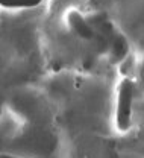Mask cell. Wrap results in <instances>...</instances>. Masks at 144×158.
<instances>
[{
    "label": "cell",
    "mask_w": 144,
    "mask_h": 158,
    "mask_svg": "<svg viewBox=\"0 0 144 158\" xmlns=\"http://www.w3.org/2000/svg\"><path fill=\"white\" fill-rule=\"evenodd\" d=\"M135 99V82L130 78H123L117 90L115 126L120 132H127L132 125V108Z\"/></svg>",
    "instance_id": "cell-1"
},
{
    "label": "cell",
    "mask_w": 144,
    "mask_h": 158,
    "mask_svg": "<svg viewBox=\"0 0 144 158\" xmlns=\"http://www.w3.org/2000/svg\"><path fill=\"white\" fill-rule=\"evenodd\" d=\"M67 21H68V26L70 29L83 40H91L94 32L91 29V26L86 23V20L83 19V15L78 11H70L68 15H67Z\"/></svg>",
    "instance_id": "cell-2"
},
{
    "label": "cell",
    "mask_w": 144,
    "mask_h": 158,
    "mask_svg": "<svg viewBox=\"0 0 144 158\" xmlns=\"http://www.w3.org/2000/svg\"><path fill=\"white\" fill-rule=\"evenodd\" d=\"M42 0H0V6L6 9H29L41 5Z\"/></svg>",
    "instance_id": "cell-3"
},
{
    "label": "cell",
    "mask_w": 144,
    "mask_h": 158,
    "mask_svg": "<svg viewBox=\"0 0 144 158\" xmlns=\"http://www.w3.org/2000/svg\"><path fill=\"white\" fill-rule=\"evenodd\" d=\"M0 158H23V157H17V155H11V154H0Z\"/></svg>",
    "instance_id": "cell-4"
}]
</instances>
